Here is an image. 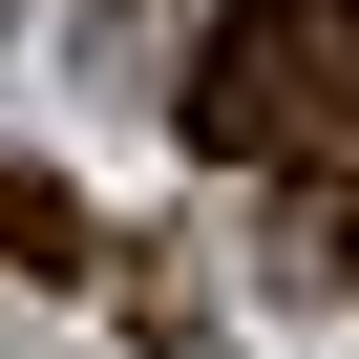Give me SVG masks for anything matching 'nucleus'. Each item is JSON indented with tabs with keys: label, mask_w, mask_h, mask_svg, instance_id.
<instances>
[{
	"label": "nucleus",
	"mask_w": 359,
	"mask_h": 359,
	"mask_svg": "<svg viewBox=\"0 0 359 359\" xmlns=\"http://www.w3.org/2000/svg\"><path fill=\"white\" fill-rule=\"evenodd\" d=\"M191 127L254 148V169L338 148V127H359V0H233V22L191 43Z\"/></svg>",
	"instance_id": "f257e3e1"
}]
</instances>
